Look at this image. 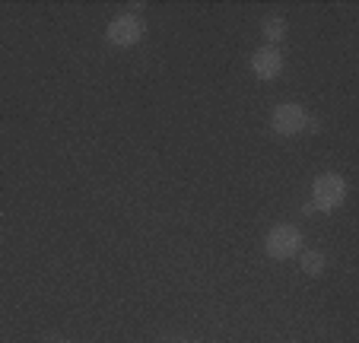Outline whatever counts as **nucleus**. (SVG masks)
Returning <instances> with one entry per match:
<instances>
[{
    "label": "nucleus",
    "instance_id": "obj_1",
    "mask_svg": "<svg viewBox=\"0 0 359 343\" xmlns=\"http://www.w3.org/2000/svg\"><path fill=\"white\" fill-rule=\"evenodd\" d=\"M346 201V178L340 172H325L312 182V210L334 213Z\"/></svg>",
    "mask_w": 359,
    "mask_h": 343
},
{
    "label": "nucleus",
    "instance_id": "obj_2",
    "mask_svg": "<svg viewBox=\"0 0 359 343\" xmlns=\"http://www.w3.org/2000/svg\"><path fill=\"white\" fill-rule=\"evenodd\" d=\"M264 251L273 257V261H290L302 251V232L292 222H277V226L267 232L264 238Z\"/></svg>",
    "mask_w": 359,
    "mask_h": 343
},
{
    "label": "nucleus",
    "instance_id": "obj_3",
    "mask_svg": "<svg viewBox=\"0 0 359 343\" xmlns=\"http://www.w3.org/2000/svg\"><path fill=\"white\" fill-rule=\"evenodd\" d=\"M271 128L280 137H296L309 128V112L302 105H296V102H283V105H277L271 112Z\"/></svg>",
    "mask_w": 359,
    "mask_h": 343
},
{
    "label": "nucleus",
    "instance_id": "obj_4",
    "mask_svg": "<svg viewBox=\"0 0 359 343\" xmlns=\"http://www.w3.org/2000/svg\"><path fill=\"white\" fill-rule=\"evenodd\" d=\"M143 39V20L134 13H121L105 26V41L115 48H134Z\"/></svg>",
    "mask_w": 359,
    "mask_h": 343
},
{
    "label": "nucleus",
    "instance_id": "obj_5",
    "mask_svg": "<svg viewBox=\"0 0 359 343\" xmlns=\"http://www.w3.org/2000/svg\"><path fill=\"white\" fill-rule=\"evenodd\" d=\"M251 74L258 76L261 83H271L283 74V51L273 45H264L251 54Z\"/></svg>",
    "mask_w": 359,
    "mask_h": 343
},
{
    "label": "nucleus",
    "instance_id": "obj_6",
    "mask_svg": "<svg viewBox=\"0 0 359 343\" xmlns=\"http://www.w3.org/2000/svg\"><path fill=\"white\" fill-rule=\"evenodd\" d=\"M286 32H290V26H286L283 16H264V20H261V35H264L273 48H277V41L286 39Z\"/></svg>",
    "mask_w": 359,
    "mask_h": 343
},
{
    "label": "nucleus",
    "instance_id": "obj_7",
    "mask_svg": "<svg viewBox=\"0 0 359 343\" xmlns=\"http://www.w3.org/2000/svg\"><path fill=\"white\" fill-rule=\"evenodd\" d=\"M325 255H321V251H305V255H302V270H305V274H309V276H321V274H325Z\"/></svg>",
    "mask_w": 359,
    "mask_h": 343
},
{
    "label": "nucleus",
    "instance_id": "obj_8",
    "mask_svg": "<svg viewBox=\"0 0 359 343\" xmlns=\"http://www.w3.org/2000/svg\"><path fill=\"white\" fill-rule=\"evenodd\" d=\"M55 343H61V340H55Z\"/></svg>",
    "mask_w": 359,
    "mask_h": 343
}]
</instances>
